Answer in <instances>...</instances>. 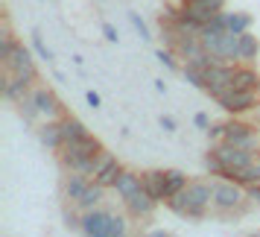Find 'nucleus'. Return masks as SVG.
<instances>
[{
    "label": "nucleus",
    "mask_w": 260,
    "mask_h": 237,
    "mask_svg": "<svg viewBox=\"0 0 260 237\" xmlns=\"http://www.w3.org/2000/svg\"><path fill=\"white\" fill-rule=\"evenodd\" d=\"M141 188H143V176H141V173H135V170H126V167H123L117 185H114L111 190L117 193L120 199H126V196H132V193H138Z\"/></svg>",
    "instance_id": "nucleus-16"
},
{
    "label": "nucleus",
    "mask_w": 260,
    "mask_h": 237,
    "mask_svg": "<svg viewBox=\"0 0 260 237\" xmlns=\"http://www.w3.org/2000/svg\"><path fill=\"white\" fill-rule=\"evenodd\" d=\"M32 50H36V53H38L44 62H53V50L44 44V38H41V33H38V29L32 33Z\"/></svg>",
    "instance_id": "nucleus-33"
},
{
    "label": "nucleus",
    "mask_w": 260,
    "mask_h": 237,
    "mask_svg": "<svg viewBox=\"0 0 260 237\" xmlns=\"http://www.w3.org/2000/svg\"><path fill=\"white\" fill-rule=\"evenodd\" d=\"M176 50H170V47H161L158 50V53H155V59L161 62V65H164L167 71H178V62H176Z\"/></svg>",
    "instance_id": "nucleus-32"
},
{
    "label": "nucleus",
    "mask_w": 260,
    "mask_h": 237,
    "mask_svg": "<svg viewBox=\"0 0 260 237\" xmlns=\"http://www.w3.org/2000/svg\"><path fill=\"white\" fill-rule=\"evenodd\" d=\"M205 170H208V176H213V179H225V164H222V158H219V153H216L213 146L205 153Z\"/></svg>",
    "instance_id": "nucleus-27"
},
{
    "label": "nucleus",
    "mask_w": 260,
    "mask_h": 237,
    "mask_svg": "<svg viewBox=\"0 0 260 237\" xmlns=\"http://www.w3.org/2000/svg\"><path fill=\"white\" fill-rule=\"evenodd\" d=\"M181 73H184V79H187L193 88H202V91H205V85H208V68H202V65H193V62H184Z\"/></svg>",
    "instance_id": "nucleus-24"
},
{
    "label": "nucleus",
    "mask_w": 260,
    "mask_h": 237,
    "mask_svg": "<svg viewBox=\"0 0 260 237\" xmlns=\"http://www.w3.org/2000/svg\"><path fill=\"white\" fill-rule=\"evenodd\" d=\"M254 126H257V129H260V106L254 108Z\"/></svg>",
    "instance_id": "nucleus-44"
},
{
    "label": "nucleus",
    "mask_w": 260,
    "mask_h": 237,
    "mask_svg": "<svg viewBox=\"0 0 260 237\" xmlns=\"http://www.w3.org/2000/svg\"><path fill=\"white\" fill-rule=\"evenodd\" d=\"M205 29H219V33H222V29H228V12H216L211 21L205 24Z\"/></svg>",
    "instance_id": "nucleus-37"
},
{
    "label": "nucleus",
    "mask_w": 260,
    "mask_h": 237,
    "mask_svg": "<svg viewBox=\"0 0 260 237\" xmlns=\"http://www.w3.org/2000/svg\"><path fill=\"white\" fill-rule=\"evenodd\" d=\"M103 36H106L108 41H111V44H117V41H120L117 29H114V26H111V24H103Z\"/></svg>",
    "instance_id": "nucleus-39"
},
{
    "label": "nucleus",
    "mask_w": 260,
    "mask_h": 237,
    "mask_svg": "<svg viewBox=\"0 0 260 237\" xmlns=\"http://www.w3.org/2000/svg\"><path fill=\"white\" fill-rule=\"evenodd\" d=\"M129 21H132V26L138 29V36H141L143 41H149V38H152V36H149V26L143 24V18H141L138 12H129Z\"/></svg>",
    "instance_id": "nucleus-36"
},
{
    "label": "nucleus",
    "mask_w": 260,
    "mask_h": 237,
    "mask_svg": "<svg viewBox=\"0 0 260 237\" xmlns=\"http://www.w3.org/2000/svg\"><path fill=\"white\" fill-rule=\"evenodd\" d=\"M15 106H18V111L24 114V120H26V123H36V120H41V117H38V103H36V91H26V94L21 97V100H18Z\"/></svg>",
    "instance_id": "nucleus-25"
},
{
    "label": "nucleus",
    "mask_w": 260,
    "mask_h": 237,
    "mask_svg": "<svg viewBox=\"0 0 260 237\" xmlns=\"http://www.w3.org/2000/svg\"><path fill=\"white\" fill-rule=\"evenodd\" d=\"M108 217H111V211H106V208H91V211H85L82 214V234H88V237H106Z\"/></svg>",
    "instance_id": "nucleus-13"
},
{
    "label": "nucleus",
    "mask_w": 260,
    "mask_h": 237,
    "mask_svg": "<svg viewBox=\"0 0 260 237\" xmlns=\"http://www.w3.org/2000/svg\"><path fill=\"white\" fill-rule=\"evenodd\" d=\"M88 185H91V179L85 176V173H68V179H64V199L76 202L85 193Z\"/></svg>",
    "instance_id": "nucleus-21"
},
{
    "label": "nucleus",
    "mask_w": 260,
    "mask_h": 237,
    "mask_svg": "<svg viewBox=\"0 0 260 237\" xmlns=\"http://www.w3.org/2000/svg\"><path fill=\"white\" fill-rule=\"evenodd\" d=\"M219 108H225L228 114H246V111H254L260 106V91H240V88H228L225 94L216 97Z\"/></svg>",
    "instance_id": "nucleus-5"
},
{
    "label": "nucleus",
    "mask_w": 260,
    "mask_h": 237,
    "mask_svg": "<svg viewBox=\"0 0 260 237\" xmlns=\"http://www.w3.org/2000/svg\"><path fill=\"white\" fill-rule=\"evenodd\" d=\"M193 123H196V126H199V129H208V126H211V120H208V114H193Z\"/></svg>",
    "instance_id": "nucleus-42"
},
{
    "label": "nucleus",
    "mask_w": 260,
    "mask_h": 237,
    "mask_svg": "<svg viewBox=\"0 0 260 237\" xmlns=\"http://www.w3.org/2000/svg\"><path fill=\"white\" fill-rule=\"evenodd\" d=\"M213 150L219 153V158H222V164H225V179H231L234 173L246 170L254 161V150H243V146H234V143H228V141L213 143Z\"/></svg>",
    "instance_id": "nucleus-6"
},
{
    "label": "nucleus",
    "mask_w": 260,
    "mask_h": 237,
    "mask_svg": "<svg viewBox=\"0 0 260 237\" xmlns=\"http://www.w3.org/2000/svg\"><path fill=\"white\" fill-rule=\"evenodd\" d=\"M32 91H36L38 117H41V123H44V120H64V117H68L64 103L56 97V91H53V88H47V85H38V88H32Z\"/></svg>",
    "instance_id": "nucleus-9"
},
{
    "label": "nucleus",
    "mask_w": 260,
    "mask_h": 237,
    "mask_svg": "<svg viewBox=\"0 0 260 237\" xmlns=\"http://www.w3.org/2000/svg\"><path fill=\"white\" fill-rule=\"evenodd\" d=\"M3 68H6V73L24 76L26 82H36V79H38L36 62H32V56H29V50H26L24 44H15L12 53H9V56L3 59Z\"/></svg>",
    "instance_id": "nucleus-8"
},
{
    "label": "nucleus",
    "mask_w": 260,
    "mask_h": 237,
    "mask_svg": "<svg viewBox=\"0 0 260 237\" xmlns=\"http://www.w3.org/2000/svg\"><path fill=\"white\" fill-rule=\"evenodd\" d=\"M85 100H88V106H91V108L103 106V100H100V94H96V91H88V94H85Z\"/></svg>",
    "instance_id": "nucleus-40"
},
{
    "label": "nucleus",
    "mask_w": 260,
    "mask_h": 237,
    "mask_svg": "<svg viewBox=\"0 0 260 237\" xmlns=\"http://www.w3.org/2000/svg\"><path fill=\"white\" fill-rule=\"evenodd\" d=\"M143 188L152 193L158 202L167 199V182H164V170H149V173H143Z\"/></svg>",
    "instance_id": "nucleus-19"
},
{
    "label": "nucleus",
    "mask_w": 260,
    "mask_h": 237,
    "mask_svg": "<svg viewBox=\"0 0 260 237\" xmlns=\"http://www.w3.org/2000/svg\"><path fill=\"white\" fill-rule=\"evenodd\" d=\"M178 3H184V0H178Z\"/></svg>",
    "instance_id": "nucleus-45"
},
{
    "label": "nucleus",
    "mask_w": 260,
    "mask_h": 237,
    "mask_svg": "<svg viewBox=\"0 0 260 237\" xmlns=\"http://www.w3.org/2000/svg\"><path fill=\"white\" fill-rule=\"evenodd\" d=\"M234 73H237V65H231V62H213L211 68H208V85H205V91L216 100L228 88H234Z\"/></svg>",
    "instance_id": "nucleus-7"
},
{
    "label": "nucleus",
    "mask_w": 260,
    "mask_h": 237,
    "mask_svg": "<svg viewBox=\"0 0 260 237\" xmlns=\"http://www.w3.org/2000/svg\"><path fill=\"white\" fill-rule=\"evenodd\" d=\"M231 179H234L237 185H243V188H248V185H257V182H260V158H254V161H251L246 170L234 173Z\"/></svg>",
    "instance_id": "nucleus-26"
},
{
    "label": "nucleus",
    "mask_w": 260,
    "mask_h": 237,
    "mask_svg": "<svg viewBox=\"0 0 260 237\" xmlns=\"http://www.w3.org/2000/svg\"><path fill=\"white\" fill-rule=\"evenodd\" d=\"M38 141L47 146L50 153H59L64 146V135H61V120H44L38 126Z\"/></svg>",
    "instance_id": "nucleus-14"
},
{
    "label": "nucleus",
    "mask_w": 260,
    "mask_h": 237,
    "mask_svg": "<svg viewBox=\"0 0 260 237\" xmlns=\"http://www.w3.org/2000/svg\"><path fill=\"white\" fill-rule=\"evenodd\" d=\"M202 44L216 62H240V36L231 29H202Z\"/></svg>",
    "instance_id": "nucleus-3"
},
{
    "label": "nucleus",
    "mask_w": 260,
    "mask_h": 237,
    "mask_svg": "<svg viewBox=\"0 0 260 237\" xmlns=\"http://www.w3.org/2000/svg\"><path fill=\"white\" fill-rule=\"evenodd\" d=\"M29 85H32V82H26L24 76L6 73V79H3V97H6V100H12V103H18V100L29 91Z\"/></svg>",
    "instance_id": "nucleus-18"
},
{
    "label": "nucleus",
    "mask_w": 260,
    "mask_h": 237,
    "mask_svg": "<svg viewBox=\"0 0 260 237\" xmlns=\"http://www.w3.org/2000/svg\"><path fill=\"white\" fill-rule=\"evenodd\" d=\"M155 91H158V94H164V91H167V85H164V79H158V82H155Z\"/></svg>",
    "instance_id": "nucleus-43"
},
{
    "label": "nucleus",
    "mask_w": 260,
    "mask_h": 237,
    "mask_svg": "<svg viewBox=\"0 0 260 237\" xmlns=\"http://www.w3.org/2000/svg\"><path fill=\"white\" fill-rule=\"evenodd\" d=\"M103 153V143L96 141L94 135H88L76 143H64L59 150V161L68 173H85L91 179V164H94V155Z\"/></svg>",
    "instance_id": "nucleus-2"
},
{
    "label": "nucleus",
    "mask_w": 260,
    "mask_h": 237,
    "mask_svg": "<svg viewBox=\"0 0 260 237\" xmlns=\"http://www.w3.org/2000/svg\"><path fill=\"white\" fill-rule=\"evenodd\" d=\"M61 135H64V143H76V141H82V138H88L91 132L85 129V123L79 117H68L61 120Z\"/></svg>",
    "instance_id": "nucleus-20"
},
{
    "label": "nucleus",
    "mask_w": 260,
    "mask_h": 237,
    "mask_svg": "<svg viewBox=\"0 0 260 237\" xmlns=\"http://www.w3.org/2000/svg\"><path fill=\"white\" fill-rule=\"evenodd\" d=\"M106 190H108V188H103L100 182H94V179H91V185L85 188V193H82L76 202H73V205H76L82 214L91 211V208H100V205H103V199H106Z\"/></svg>",
    "instance_id": "nucleus-15"
},
{
    "label": "nucleus",
    "mask_w": 260,
    "mask_h": 237,
    "mask_svg": "<svg viewBox=\"0 0 260 237\" xmlns=\"http://www.w3.org/2000/svg\"><path fill=\"white\" fill-rule=\"evenodd\" d=\"M208 138H211L213 143H219V141H225V123H211V126H208Z\"/></svg>",
    "instance_id": "nucleus-38"
},
{
    "label": "nucleus",
    "mask_w": 260,
    "mask_h": 237,
    "mask_svg": "<svg viewBox=\"0 0 260 237\" xmlns=\"http://www.w3.org/2000/svg\"><path fill=\"white\" fill-rule=\"evenodd\" d=\"M260 53V44H257V36H251V33H240V62H246V65H254Z\"/></svg>",
    "instance_id": "nucleus-22"
},
{
    "label": "nucleus",
    "mask_w": 260,
    "mask_h": 237,
    "mask_svg": "<svg viewBox=\"0 0 260 237\" xmlns=\"http://www.w3.org/2000/svg\"><path fill=\"white\" fill-rule=\"evenodd\" d=\"M126 208H129L132 217H138V220H143V217H152L155 208H158V199H155L152 193L146 188H141L138 193H132V196H126Z\"/></svg>",
    "instance_id": "nucleus-11"
},
{
    "label": "nucleus",
    "mask_w": 260,
    "mask_h": 237,
    "mask_svg": "<svg viewBox=\"0 0 260 237\" xmlns=\"http://www.w3.org/2000/svg\"><path fill=\"white\" fill-rule=\"evenodd\" d=\"M161 129L164 132H176V120L170 117V114H161Z\"/></svg>",
    "instance_id": "nucleus-41"
},
{
    "label": "nucleus",
    "mask_w": 260,
    "mask_h": 237,
    "mask_svg": "<svg viewBox=\"0 0 260 237\" xmlns=\"http://www.w3.org/2000/svg\"><path fill=\"white\" fill-rule=\"evenodd\" d=\"M120 173H123V164L114 158V161H111V164H108L106 170H103V173L94 179V182H100L103 188H114V185H117V179H120Z\"/></svg>",
    "instance_id": "nucleus-28"
},
{
    "label": "nucleus",
    "mask_w": 260,
    "mask_h": 237,
    "mask_svg": "<svg viewBox=\"0 0 260 237\" xmlns=\"http://www.w3.org/2000/svg\"><path fill=\"white\" fill-rule=\"evenodd\" d=\"M111 161H114V155L108 153V150H103V153H96V155H94V164H91V179H96V176H100V173H103V170H106L108 164H111Z\"/></svg>",
    "instance_id": "nucleus-31"
},
{
    "label": "nucleus",
    "mask_w": 260,
    "mask_h": 237,
    "mask_svg": "<svg viewBox=\"0 0 260 237\" xmlns=\"http://www.w3.org/2000/svg\"><path fill=\"white\" fill-rule=\"evenodd\" d=\"M243 199H248L243 185H237L234 179H213V211L231 214L243 208Z\"/></svg>",
    "instance_id": "nucleus-4"
},
{
    "label": "nucleus",
    "mask_w": 260,
    "mask_h": 237,
    "mask_svg": "<svg viewBox=\"0 0 260 237\" xmlns=\"http://www.w3.org/2000/svg\"><path fill=\"white\" fill-rule=\"evenodd\" d=\"M257 126H248L243 120H228L225 123V141L234 143V146H243V150H254L257 153Z\"/></svg>",
    "instance_id": "nucleus-10"
},
{
    "label": "nucleus",
    "mask_w": 260,
    "mask_h": 237,
    "mask_svg": "<svg viewBox=\"0 0 260 237\" xmlns=\"http://www.w3.org/2000/svg\"><path fill=\"white\" fill-rule=\"evenodd\" d=\"M64 225H68L71 231H82V211H79V208H76V211L68 208V211H64Z\"/></svg>",
    "instance_id": "nucleus-35"
},
{
    "label": "nucleus",
    "mask_w": 260,
    "mask_h": 237,
    "mask_svg": "<svg viewBox=\"0 0 260 237\" xmlns=\"http://www.w3.org/2000/svg\"><path fill=\"white\" fill-rule=\"evenodd\" d=\"M234 88H240V91H260V73L251 65H237Z\"/></svg>",
    "instance_id": "nucleus-17"
},
{
    "label": "nucleus",
    "mask_w": 260,
    "mask_h": 237,
    "mask_svg": "<svg viewBox=\"0 0 260 237\" xmlns=\"http://www.w3.org/2000/svg\"><path fill=\"white\" fill-rule=\"evenodd\" d=\"M228 29L231 33H246V29H251V15L246 12H228Z\"/></svg>",
    "instance_id": "nucleus-29"
},
{
    "label": "nucleus",
    "mask_w": 260,
    "mask_h": 237,
    "mask_svg": "<svg viewBox=\"0 0 260 237\" xmlns=\"http://www.w3.org/2000/svg\"><path fill=\"white\" fill-rule=\"evenodd\" d=\"M181 9L190 12L193 18H199L202 24H208L213 15L225 9V0H184V3H181Z\"/></svg>",
    "instance_id": "nucleus-12"
},
{
    "label": "nucleus",
    "mask_w": 260,
    "mask_h": 237,
    "mask_svg": "<svg viewBox=\"0 0 260 237\" xmlns=\"http://www.w3.org/2000/svg\"><path fill=\"white\" fill-rule=\"evenodd\" d=\"M167 208L184 220H205L208 211L213 208V182L193 179L181 193L167 199Z\"/></svg>",
    "instance_id": "nucleus-1"
},
{
    "label": "nucleus",
    "mask_w": 260,
    "mask_h": 237,
    "mask_svg": "<svg viewBox=\"0 0 260 237\" xmlns=\"http://www.w3.org/2000/svg\"><path fill=\"white\" fill-rule=\"evenodd\" d=\"M164 182H167V199H170V196H176V193H181V190L190 185L187 173H181V170H164Z\"/></svg>",
    "instance_id": "nucleus-23"
},
{
    "label": "nucleus",
    "mask_w": 260,
    "mask_h": 237,
    "mask_svg": "<svg viewBox=\"0 0 260 237\" xmlns=\"http://www.w3.org/2000/svg\"><path fill=\"white\" fill-rule=\"evenodd\" d=\"M18 44L12 38V33H9V26H3V33H0V59H6L9 53H12V47Z\"/></svg>",
    "instance_id": "nucleus-34"
},
{
    "label": "nucleus",
    "mask_w": 260,
    "mask_h": 237,
    "mask_svg": "<svg viewBox=\"0 0 260 237\" xmlns=\"http://www.w3.org/2000/svg\"><path fill=\"white\" fill-rule=\"evenodd\" d=\"M129 231V225H126V217H120V214H111L108 217V225H106V237H123Z\"/></svg>",
    "instance_id": "nucleus-30"
}]
</instances>
